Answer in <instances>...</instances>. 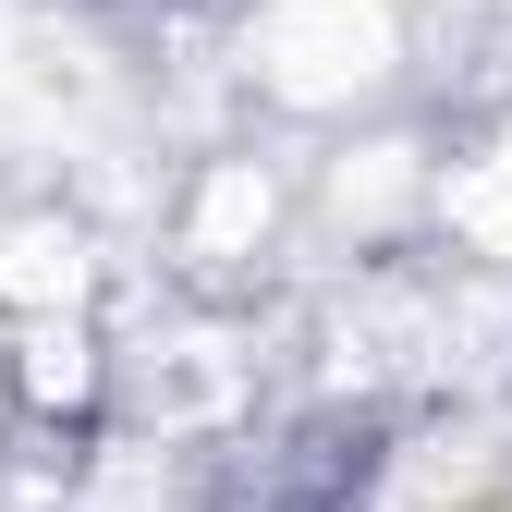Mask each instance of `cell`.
Returning <instances> with one entry per match:
<instances>
[{"label": "cell", "instance_id": "1", "mask_svg": "<svg viewBox=\"0 0 512 512\" xmlns=\"http://www.w3.org/2000/svg\"><path fill=\"white\" fill-rule=\"evenodd\" d=\"M256 61H269L281 98H342L391 61V25H378V0H269Z\"/></svg>", "mask_w": 512, "mask_h": 512}]
</instances>
